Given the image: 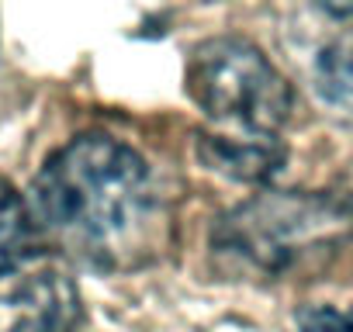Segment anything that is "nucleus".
I'll use <instances>...</instances> for the list:
<instances>
[{
  "instance_id": "nucleus-3",
  "label": "nucleus",
  "mask_w": 353,
  "mask_h": 332,
  "mask_svg": "<svg viewBox=\"0 0 353 332\" xmlns=\"http://www.w3.org/2000/svg\"><path fill=\"white\" fill-rule=\"evenodd\" d=\"M80 291L32 205L0 177V332H70Z\"/></svg>"
},
{
  "instance_id": "nucleus-6",
  "label": "nucleus",
  "mask_w": 353,
  "mask_h": 332,
  "mask_svg": "<svg viewBox=\"0 0 353 332\" xmlns=\"http://www.w3.org/2000/svg\"><path fill=\"white\" fill-rule=\"evenodd\" d=\"M315 80L325 104H332L343 114H353V39L332 42L319 52Z\"/></svg>"
},
{
  "instance_id": "nucleus-1",
  "label": "nucleus",
  "mask_w": 353,
  "mask_h": 332,
  "mask_svg": "<svg viewBox=\"0 0 353 332\" xmlns=\"http://www.w3.org/2000/svg\"><path fill=\"white\" fill-rule=\"evenodd\" d=\"M28 205L63 256L104 273L149 267L170 239V211L149 163L104 132L59 145L39 170Z\"/></svg>"
},
{
  "instance_id": "nucleus-8",
  "label": "nucleus",
  "mask_w": 353,
  "mask_h": 332,
  "mask_svg": "<svg viewBox=\"0 0 353 332\" xmlns=\"http://www.w3.org/2000/svg\"><path fill=\"white\" fill-rule=\"evenodd\" d=\"M315 4L332 18H353V0H315Z\"/></svg>"
},
{
  "instance_id": "nucleus-7",
  "label": "nucleus",
  "mask_w": 353,
  "mask_h": 332,
  "mask_svg": "<svg viewBox=\"0 0 353 332\" xmlns=\"http://www.w3.org/2000/svg\"><path fill=\"white\" fill-rule=\"evenodd\" d=\"M298 332H353V308H332V304L301 308Z\"/></svg>"
},
{
  "instance_id": "nucleus-2",
  "label": "nucleus",
  "mask_w": 353,
  "mask_h": 332,
  "mask_svg": "<svg viewBox=\"0 0 353 332\" xmlns=\"http://www.w3.org/2000/svg\"><path fill=\"white\" fill-rule=\"evenodd\" d=\"M184 90L222 138H281L294 111L284 73L246 39L219 35L191 49Z\"/></svg>"
},
{
  "instance_id": "nucleus-4",
  "label": "nucleus",
  "mask_w": 353,
  "mask_h": 332,
  "mask_svg": "<svg viewBox=\"0 0 353 332\" xmlns=\"http://www.w3.org/2000/svg\"><path fill=\"white\" fill-rule=\"evenodd\" d=\"M350 225V211L325 194L263 191L219 222L212 249L232 267L274 277L305 253L339 242Z\"/></svg>"
},
{
  "instance_id": "nucleus-5",
  "label": "nucleus",
  "mask_w": 353,
  "mask_h": 332,
  "mask_svg": "<svg viewBox=\"0 0 353 332\" xmlns=\"http://www.w3.org/2000/svg\"><path fill=\"white\" fill-rule=\"evenodd\" d=\"M288 149L281 138H222L205 132L201 135V159L212 166V170L243 180V184H263L270 180L281 163H284Z\"/></svg>"
}]
</instances>
